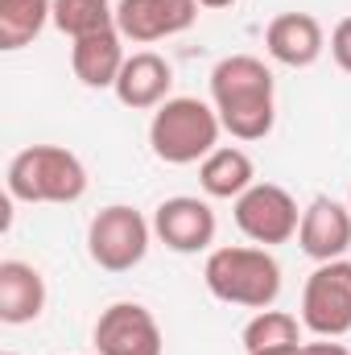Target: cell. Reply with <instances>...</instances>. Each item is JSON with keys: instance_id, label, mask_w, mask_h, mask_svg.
<instances>
[{"instance_id": "1", "label": "cell", "mask_w": 351, "mask_h": 355, "mask_svg": "<svg viewBox=\"0 0 351 355\" xmlns=\"http://www.w3.org/2000/svg\"><path fill=\"white\" fill-rule=\"evenodd\" d=\"M211 107L219 112L223 132H232L236 141H264L277 120L273 71L252 54L219 58L211 71Z\"/></svg>"}, {"instance_id": "2", "label": "cell", "mask_w": 351, "mask_h": 355, "mask_svg": "<svg viewBox=\"0 0 351 355\" xmlns=\"http://www.w3.org/2000/svg\"><path fill=\"white\" fill-rule=\"evenodd\" d=\"M219 112L194 95H170L149 120V145L166 166H194L211 157L219 149Z\"/></svg>"}, {"instance_id": "3", "label": "cell", "mask_w": 351, "mask_h": 355, "mask_svg": "<svg viewBox=\"0 0 351 355\" xmlns=\"http://www.w3.org/2000/svg\"><path fill=\"white\" fill-rule=\"evenodd\" d=\"M8 198L17 202H79L87 194L83 162L62 145H29L8 162Z\"/></svg>"}, {"instance_id": "4", "label": "cell", "mask_w": 351, "mask_h": 355, "mask_svg": "<svg viewBox=\"0 0 351 355\" xmlns=\"http://www.w3.org/2000/svg\"><path fill=\"white\" fill-rule=\"evenodd\" d=\"M203 281L219 302L244 310H268L281 297V265L268 248H215Z\"/></svg>"}, {"instance_id": "5", "label": "cell", "mask_w": 351, "mask_h": 355, "mask_svg": "<svg viewBox=\"0 0 351 355\" xmlns=\"http://www.w3.org/2000/svg\"><path fill=\"white\" fill-rule=\"evenodd\" d=\"M149 236L153 223L124 202H112L103 211H95L87 223V257L103 272H128L145 261L149 252Z\"/></svg>"}, {"instance_id": "6", "label": "cell", "mask_w": 351, "mask_h": 355, "mask_svg": "<svg viewBox=\"0 0 351 355\" xmlns=\"http://www.w3.org/2000/svg\"><path fill=\"white\" fill-rule=\"evenodd\" d=\"M302 327L318 339H339L351 331V261H327L306 277Z\"/></svg>"}, {"instance_id": "7", "label": "cell", "mask_w": 351, "mask_h": 355, "mask_svg": "<svg viewBox=\"0 0 351 355\" xmlns=\"http://www.w3.org/2000/svg\"><path fill=\"white\" fill-rule=\"evenodd\" d=\"M298 223H302V211L293 202V194L285 186H273V182H252L240 198H236V227L261 244H289L298 236Z\"/></svg>"}, {"instance_id": "8", "label": "cell", "mask_w": 351, "mask_h": 355, "mask_svg": "<svg viewBox=\"0 0 351 355\" xmlns=\"http://www.w3.org/2000/svg\"><path fill=\"white\" fill-rule=\"evenodd\" d=\"M95 352L99 355H162V327L141 302H112L95 318Z\"/></svg>"}, {"instance_id": "9", "label": "cell", "mask_w": 351, "mask_h": 355, "mask_svg": "<svg viewBox=\"0 0 351 355\" xmlns=\"http://www.w3.org/2000/svg\"><path fill=\"white\" fill-rule=\"evenodd\" d=\"M215 211L207 198H190V194H178L166 198L157 211H153V236L182 257H194V252H207L215 244Z\"/></svg>"}, {"instance_id": "10", "label": "cell", "mask_w": 351, "mask_h": 355, "mask_svg": "<svg viewBox=\"0 0 351 355\" xmlns=\"http://www.w3.org/2000/svg\"><path fill=\"white\" fill-rule=\"evenodd\" d=\"M198 21V0H116V29L124 42L149 46L186 33Z\"/></svg>"}, {"instance_id": "11", "label": "cell", "mask_w": 351, "mask_h": 355, "mask_svg": "<svg viewBox=\"0 0 351 355\" xmlns=\"http://www.w3.org/2000/svg\"><path fill=\"white\" fill-rule=\"evenodd\" d=\"M298 244L310 261L327 265V261H343V252L351 248V207H343L339 198L318 194L298 223Z\"/></svg>"}, {"instance_id": "12", "label": "cell", "mask_w": 351, "mask_h": 355, "mask_svg": "<svg viewBox=\"0 0 351 355\" xmlns=\"http://www.w3.org/2000/svg\"><path fill=\"white\" fill-rule=\"evenodd\" d=\"M264 50H268L273 62L293 67V71H306V67H314L323 58L327 33H323L318 17H310V12H281L264 29Z\"/></svg>"}, {"instance_id": "13", "label": "cell", "mask_w": 351, "mask_h": 355, "mask_svg": "<svg viewBox=\"0 0 351 355\" xmlns=\"http://www.w3.org/2000/svg\"><path fill=\"white\" fill-rule=\"evenodd\" d=\"M170 87H174V67L153 50H137V54H128V62H124L112 91L124 107L149 112V107H162L170 99Z\"/></svg>"}, {"instance_id": "14", "label": "cell", "mask_w": 351, "mask_h": 355, "mask_svg": "<svg viewBox=\"0 0 351 355\" xmlns=\"http://www.w3.org/2000/svg\"><path fill=\"white\" fill-rule=\"evenodd\" d=\"M124 62H128V54H124L120 29H103V33L71 42V71H75V79L83 87H95V91L116 87Z\"/></svg>"}, {"instance_id": "15", "label": "cell", "mask_w": 351, "mask_h": 355, "mask_svg": "<svg viewBox=\"0 0 351 355\" xmlns=\"http://www.w3.org/2000/svg\"><path fill=\"white\" fill-rule=\"evenodd\" d=\"M46 310V277L25 261H0V322L25 327Z\"/></svg>"}, {"instance_id": "16", "label": "cell", "mask_w": 351, "mask_h": 355, "mask_svg": "<svg viewBox=\"0 0 351 355\" xmlns=\"http://www.w3.org/2000/svg\"><path fill=\"white\" fill-rule=\"evenodd\" d=\"M252 182H257V166L236 145H219L211 157L198 162V186H203L207 198H232L236 202Z\"/></svg>"}, {"instance_id": "17", "label": "cell", "mask_w": 351, "mask_h": 355, "mask_svg": "<svg viewBox=\"0 0 351 355\" xmlns=\"http://www.w3.org/2000/svg\"><path fill=\"white\" fill-rule=\"evenodd\" d=\"M54 21V0H0V50H25Z\"/></svg>"}, {"instance_id": "18", "label": "cell", "mask_w": 351, "mask_h": 355, "mask_svg": "<svg viewBox=\"0 0 351 355\" xmlns=\"http://www.w3.org/2000/svg\"><path fill=\"white\" fill-rule=\"evenodd\" d=\"M285 347H302V327L293 314L285 310H257V318L244 327V352L264 355V352H285Z\"/></svg>"}, {"instance_id": "19", "label": "cell", "mask_w": 351, "mask_h": 355, "mask_svg": "<svg viewBox=\"0 0 351 355\" xmlns=\"http://www.w3.org/2000/svg\"><path fill=\"white\" fill-rule=\"evenodd\" d=\"M54 25L71 42H79L91 33L116 29V4H108V0H54Z\"/></svg>"}, {"instance_id": "20", "label": "cell", "mask_w": 351, "mask_h": 355, "mask_svg": "<svg viewBox=\"0 0 351 355\" xmlns=\"http://www.w3.org/2000/svg\"><path fill=\"white\" fill-rule=\"evenodd\" d=\"M331 58L339 62V71L351 75V17H343L335 25V33H331Z\"/></svg>"}, {"instance_id": "21", "label": "cell", "mask_w": 351, "mask_h": 355, "mask_svg": "<svg viewBox=\"0 0 351 355\" xmlns=\"http://www.w3.org/2000/svg\"><path fill=\"white\" fill-rule=\"evenodd\" d=\"M302 352H306V355H351L343 343H331V339H323V343H306Z\"/></svg>"}, {"instance_id": "22", "label": "cell", "mask_w": 351, "mask_h": 355, "mask_svg": "<svg viewBox=\"0 0 351 355\" xmlns=\"http://www.w3.org/2000/svg\"><path fill=\"white\" fill-rule=\"evenodd\" d=\"M236 0H198V8H232Z\"/></svg>"}, {"instance_id": "23", "label": "cell", "mask_w": 351, "mask_h": 355, "mask_svg": "<svg viewBox=\"0 0 351 355\" xmlns=\"http://www.w3.org/2000/svg\"><path fill=\"white\" fill-rule=\"evenodd\" d=\"M264 355H306L302 347H285V352H264Z\"/></svg>"}, {"instance_id": "24", "label": "cell", "mask_w": 351, "mask_h": 355, "mask_svg": "<svg viewBox=\"0 0 351 355\" xmlns=\"http://www.w3.org/2000/svg\"><path fill=\"white\" fill-rule=\"evenodd\" d=\"M348 207H351V190H348Z\"/></svg>"}, {"instance_id": "25", "label": "cell", "mask_w": 351, "mask_h": 355, "mask_svg": "<svg viewBox=\"0 0 351 355\" xmlns=\"http://www.w3.org/2000/svg\"><path fill=\"white\" fill-rule=\"evenodd\" d=\"M4 355H17V352H4Z\"/></svg>"}]
</instances>
